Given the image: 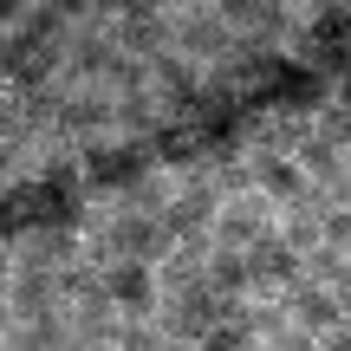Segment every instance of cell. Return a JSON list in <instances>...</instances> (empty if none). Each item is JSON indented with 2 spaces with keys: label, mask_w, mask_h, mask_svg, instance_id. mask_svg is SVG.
Wrapping results in <instances>:
<instances>
[{
  "label": "cell",
  "mask_w": 351,
  "mask_h": 351,
  "mask_svg": "<svg viewBox=\"0 0 351 351\" xmlns=\"http://www.w3.org/2000/svg\"><path fill=\"white\" fill-rule=\"evenodd\" d=\"M169 247L176 241L163 234V221L156 215H124V208H91V221H85V254H91V267H163L169 261Z\"/></svg>",
  "instance_id": "1"
},
{
  "label": "cell",
  "mask_w": 351,
  "mask_h": 351,
  "mask_svg": "<svg viewBox=\"0 0 351 351\" xmlns=\"http://www.w3.org/2000/svg\"><path fill=\"white\" fill-rule=\"evenodd\" d=\"M72 46V7H52V0H20L7 7V26H0V52H7V72H20L26 59H46V52Z\"/></svg>",
  "instance_id": "2"
},
{
  "label": "cell",
  "mask_w": 351,
  "mask_h": 351,
  "mask_svg": "<svg viewBox=\"0 0 351 351\" xmlns=\"http://www.w3.org/2000/svg\"><path fill=\"white\" fill-rule=\"evenodd\" d=\"M234 26H228L221 0H176V52H182L189 65H202V72H215V65L234 59Z\"/></svg>",
  "instance_id": "3"
},
{
  "label": "cell",
  "mask_w": 351,
  "mask_h": 351,
  "mask_svg": "<svg viewBox=\"0 0 351 351\" xmlns=\"http://www.w3.org/2000/svg\"><path fill=\"white\" fill-rule=\"evenodd\" d=\"M293 59L319 65L339 78L351 59V0H326V7H300V33H293Z\"/></svg>",
  "instance_id": "4"
},
{
  "label": "cell",
  "mask_w": 351,
  "mask_h": 351,
  "mask_svg": "<svg viewBox=\"0 0 351 351\" xmlns=\"http://www.w3.org/2000/svg\"><path fill=\"white\" fill-rule=\"evenodd\" d=\"M111 39H117V52H130L137 65L176 52V0H117Z\"/></svg>",
  "instance_id": "5"
},
{
  "label": "cell",
  "mask_w": 351,
  "mask_h": 351,
  "mask_svg": "<svg viewBox=\"0 0 351 351\" xmlns=\"http://www.w3.org/2000/svg\"><path fill=\"white\" fill-rule=\"evenodd\" d=\"M91 261L85 254V228H59V221H33L7 234V267H26V274H65V267Z\"/></svg>",
  "instance_id": "6"
},
{
  "label": "cell",
  "mask_w": 351,
  "mask_h": 351,
  "mask_svg": "<svg viewBox=\"0 0 351 351\" xmlns=\"http://www.w3.org/2000/svg\"><path fill=\"white\" fill-rule=\"evenodd\" d=\"M78 169H85V189L91 202H117L143 169H156L150 143H124V137H104V143H85L78 150Z\"/></svg>",
  "instance_id": "7"
},
{
  "label": "cell",
  "mask_w": 351,
  "mask_h": 351,
  "mask_svg": "<svg viewBox=\"0 0 351 351\" xmlns=\"http://www.w3.org/2000/svg\"><path fill=\"white\" fill-rule=\"evenodd\" d=\"M228 26L241 46H267V52H293L300 33V0H221Z\"/></svg>",
  "instance_id": "8"
},
{
  "label": "cell",
  "mask_w": 351,
  "mask_h": 351,
  "mask_svg": "<svg viewBox=\"0 0 351 351\" xmlns=\"http://www.w3.org/2000/svg\"><path fill=\"white\" fill-rule=\"evenodd\" d=\"M280 234V208L261 195V189H247V195H228L221 215H215V247H234V254H254L261 241Z\"/></svg>",
  "instance_id": "9"
},
{
  "label": "cell",
  "mask_w": 351,
  "mask_h": 351,
  "mask_svg": "<svg viewBox=\"0 0 351 351\" xmlns=\"http://www.w3.org/2000/svg\"><path fill=\"white\" fill-rule=\"evenodd\" d=\"M247 274H254V300H287L293 287L306 280V254H293L287 241H261V247L247 254Z\"/></svg>",
  "instance_id": "10"
},
{
  "label": "cell",
  "mask_w": 351,
  "mask_h": 351,
  "mask_svg": "<svg viewBox=\"0 0 351 351\" xmlns=\"http://www.w3.org/2000/svg\"><path fill=\"white\" fill-rule=\"evenodd\" d=\"M104 293H111V306L124 319H156L163 313V280H156V267H104Z\"/></svg>",
  "instance_id": "11"
},
{
  "label": "cell",
  "mask_w": 351,
  "mask_h": 351,
  "mask_svg": "<svg viewBox=\"0 0 351 351\" xmlns=\"http://www.w3.org/2000/svg\"><path fill=\"white\" fill-rule=\"evenodd\" d=\"M65 313V287L59 274H26V267H7V319H52Z\"/></svg>",
  "instance_id": "12"
},
{
  "label": "cell",
  "mask_w": 351,
  "mask_h": 351,
  "mask_svg": "<svg viewBox=\"0 0 351 351\" xmlns=\"http://www.w3.org/2000/svg\"><path fill=\"white\" fill-rule=\"evenodd\" d=\"M202 65H189L182 52H163V59H150V91L163 98V111L169 117H189L195 111V98H202Z\"/></svg>",
  "instance_id": "13"
},
{
  "label": "cell",
  "mask_w": 351,
  "mask_h": 351,
  "mask_svg": "<svg viewBox=\"0 0 351 351\" xmlns=\"http://www.w3.org/2000/svg\"><path fill=\"white\" fill-rule=\"evenodd\" d=\"M254 189H261V195L274 202L280 215L319 195V182H313V176H306L300 163H293V156H254Z\"/></svg>",
  "instance_id": "14"
},
{
  "label": "cell",
  "mask_w": 351,
  "mask_h": 351,
  "mask_svg": "<svg viewBox=\"0 0 351 351\" xmlns=\"http://www.w3.org/2000/svg\"><path fill=\"white\" fill-rule=\"evenodd\" d=\"M287 319H293L300 332H313V339H326L332 326H345L339 293H332V287H313V280H300V287L287 293Z\"/></svg>",
  "instance_id": "15"
},
{
  "label": "cell",
  "mask_w": 351,
  "mask_h": 351,
  "mask_svg": "<svg viewBox=\"0 0 351 351\" xmlns=\"http://www.w3.org/2000/svg\"><path fill=\"white\" fill-rule=\"evenodd\" d=\"M163 124H169V111H163V98H156L150 85L130 91V98H117V137L124 143H150Z\"/></svg>",
  "instance_id": "16"
},
{
  "label": "cell",
  "mask_w": 351,
  "mask_h": 351,
  "mask_svg": "<svg viewBox=\"0 0 351 351\" xmlns=\"http://www.w3.org/2000/svg\"><path fill=\"white\" fill-rule=\"evenodd\" d=\"M7 351H78L72 345V319L52 313V319H7Z\"/></svg>",
  "instance_id": "17"
},
{
  "label": "cell",
  "mask_w": 351,
  "mask_h": 351,
  "mask_svg": "<svg viewBox=\"0 0 351 351\" xmlns=\"http://www.w3.org/2000/svg\"><path fill=\"white\" fill-rule=\"evenodd\" d=\"M169 202H176V176H169V169H143L137 182H130L117 202H104V208H124V215H156V221H163V208H169Z\"/></svg>",
  "instance_id": "18"
},
{
  "label": "cell",
  "mask_w": 351,
  "mask_h": 351,
  "mask_svg": "<svg viewBox=\"0 0 351 351\" xmlns=\"http://www.w3.org/2000/svg\"><path fill=\"white\" fill-rule=\"evenodd\" d=\"M208 287L221 293V300H254L247 254H234V247H215V254H208Z\"/></svg>",
  "instance_id": "19"
},
{
  "label": "cell",
  "mask_w": 351,
  "mask_h": 351,
  "mask_svg": "<svg viewBox=\"0 0 351 351\" xmlns=\"http://www.w3.org/2000/svg\"><path fill=\"white\" fill-rule=\"evenodd\" d=\"M293 163H300V169H306V176H313V182H319V189H326L332 176H339V169L351 163V150H339V143H332V137H319V130H313V137H306L300 150H293Z\"/></svg>",
  "instance_id": "20"
},
{
  "label": "cell",
  "mask_w": 351,
  "mask_h": 351,
  "mask_svg": "<svg viewBox=\"0 0 351 351\" xmlns=\"http://www.w3.org/2000/svg\"><path fill=\"white\" fill-rule=\"evenodd\" d=\"M345 267H351V254H339V247H313L306 254V280H313V287H339Z\"/></svg>",
  "instance_id": "21"
},
{
  "label": "cell",
  "mask_w": 351,
  "mask_h": 351,
  "mask_svg": "<svg viewBox=\"0 0 351 351\" xmlns=\"http://www.w3.org/2000/svg\"><path fill=\"white\" fill-rule=\"evenodd\" d=\"M313 130H319V137H332L339 150H351V104H339V98H332L326 111L313 117Z\"/></svg>",
  "instance_id": "22"
},
{
  "label": "cell",
  "mask_w": 351,
  "mask_h": 351,
  "mask_svg": "<svg viewBox=\"0 0 351 351\" xmlns=\"http://www.w3.org/2000/svg\"><path fill=\"white\" fill-rule=\"evenodd\" d=\"M247 345H254V339H247L241 326H215V332H208V339H202L195 351H247Z\"/></svg>",
  "instance_id": "23"
},
{
  "label": "cell",
  "mask_w": 351,
  "mask_h": 351,
  "mask_svg": "<svg viewBox=\"0 0 351 351\" xmlns=\"http://www.w3.org/2000/svg\"><path fill=\"white\" fill-rule=\"evenodd\" d=\"M326 247L351 254V208H326Z\"/></svg>",
  "instance_id": "24"
},
{
  "label": "cell",
  "mask_w": 351,
  "mask_h": 351,
  "mask_svg": "<svg viewBox=\"0 0 351 351\" xmlns=\"http://www.w3.org/2000/svg\"><path fill=\"white\" fill-rule=\"evenodd\" d=\"M267 351H319V339H313V332H300V326H287V332L267 339Z\"/></svg>",
  "instance_id": "25"
},
{
  "label": "cell",
  "mask_w": 351,
  "mask_h": 351,
  "mask_svg": "<svg viewBox=\"0 0 351 351\" xmlns=\"http://www.w3.org/2000/svg\"><path fill=\"white\" fill-rule=\"evenodd\" d=\"M326 202H332V208H351V163H345V169L326 182Z\"/></svg>",
  "instance_id": "26"
},
{
  "label": "cell",
  "mask_w": 351,
  "mask_h": 351,
  "mask_svg": "<svg viewBox=\"0 0 351 351\" xmlns=\"http://www.w3.org/2000/svg\"><path fill=\"white\" fill-rule=\"evenodd\" d=\"M319 351H351V319H345V326H332L326 339H319Z\"/></svg>",
  "instance_id": "27"
},
{
  "label": "cell",
  "mask_w": 351,
  "mask_h": 351,
  "mask_svg": "<svg viewBox=\"0 0 351 351\" xmlns=\"http://www.w3.org/2000/svg\"><path fill=\"white\" fill-rule=\"evenodd\" d=\"M332 293H339V313L351 319V267H345V274H339V287H332Z\"/></svg>",
  "instance_id": "28"
},
{
  "label": "cell",
  "mask_w": 351,
  "mask_h": 351,
  "mask_svg": "<svg viewBox=\"0 0 351 351\" xmlns=\"http://www.w3.org/2000/svg\"><path fill=\"white\" fill-rule=\"evenodd\" d=\"M339 104H351V59H345V72H339Z\"/></svg>",
  "instance_id": "29"
},
{
  "label": "cell",
  "mask_w": 351,
  "mask_h": 351,
  "mask_svg": "<svg viewBox=\"0 0 351 351\" xmlns=\"http://www.w3.org/2000/svg\"><path fill=\"white\" fill-rule=\"evenodd\" d=\"M247 351H267V339H254V345H247Z\"/></svg>",
  "instance_id": "30"
}]
</instances>
